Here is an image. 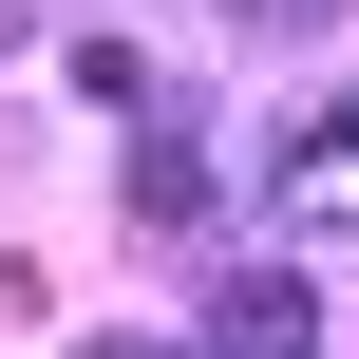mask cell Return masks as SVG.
Masks as SVG:
<instances>
[{
	"mask_svg": "<svg viewBox=\"0 0 359 359\" xmlns=\"http://www.w3.org/2000/svg\"><path fill=\"white\" fill-rule=\"evenodd\" d=\"M133 227H208V151H189V133L133 151Z\"/></svg>",
	"mask_w": 359,
	"mask_h": 359,
	"instance_id": "3957f363",
	"label": "cell"
},
{
	"mask_svg": "<svg viewBox=\"0 0 359 359\" xmlns=\"http://www.w3.org/2000/svg\"><path fill=\"white\" fill-rule=\"evenodd\" d=\"M95 359H170V341H95Z\"/></svg>",
	"mask_w": 359,
	"mask_h": 359,
	"instance_id": "5b68a950",
	"label": "cell"
},
{
	"mask_svg": "<svg viewBox=\"0 0 359 359\" xmlns=\"http://www.w3.org/2000/svg\"><path fill=\"white\" fill-rule=\"evenodd\" d=\"M265 189H284V208H359V95H322V114H284Z\"/></svg>",
	"mask_w": 359,
	"mask_h": 359,
	"instance_id": "7a4b0ae2",
	"label": "cell"
},
{
	"mask_svg": "<svg viewBox=\"0 0 359 359\" xmlns=\"http://www.w3.org/2000/svg\"><path fill=\"white\" fill-rule=\"evenodd\" d=\"M208 359H322V284H303V265H227Z\"/></svg>",
	"mask_w": 359,
	"mask_h": 359,
	"instance_id": "6da1fadb",
	"label": "cell"
},
{
	"mask_svg": "<svg viewBox=\"0 0 359 359\" xmlns=\"http://www.w3.org/2000/svg\"><path fill=\"white\" fill-rule=\"evenodd\" d=\"M0 19H19V0H0Z\"/></svg>",
	"mask_w": 359,
	"mask_h": 359,
	"instance_id": "8992f818",
	"label": "cell"
},
{
	"mask_svg": "<svg viewBox=\"0 0 359 359\" xmlns=\"http://www.w3.org/2000/svg\"><path fill=\"white\" fill-rule=\"evenodd\" d=\"M227 19H322V0H227Z\"/></svg>",
	"mask_w": 359,
	"mask_h": 359,
	"instance_id": "277c9868",
	"label": "cell"
}]
</instances>
